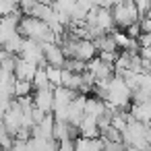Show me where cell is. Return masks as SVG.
I'll list each match as a JSON object with an SVG mask.
<instances>
[{"label": "cell", "instance_id": "6da1fadb", "mask_svg": "<svg viewBox=\"0 0 151 151\" xmlns=\"http://www.w3.org/2000/svg\"><path fill=\"white\" fill-rule=\"evenodd\" d=\"M112 17H114L116 29H120V31H126L130 25H134V23L141 21V15H139L134 2H130V0H126V2L114 6L112 9Z\"/></svg>", "mask_w": 151, "mask_h": 151}, {"label": "cell", "instance_id": "7a4b0ae2", "mask_svg": "<svg viewBox=\"0 0 151 151\" xmlns=\"http://www.w3.org/2000/svg\"><path fill=\"white\" fill-rule=\"evenodd\" d=\"M44 58H46V66H54V68H62L66 62V56H64L60 44H46L44 46Z\"/></svg>", "mask_w": 151, "mask_h": 151}, {"label": "cell", "instance_id": "3957f363", "mask_svg": "<svg viewBox=\"0 0 151 151\" xmlns=\"http://www.w3.org/2000/svg\"><path fill=\"white\" fill-rule=\"evenodd\" d=\"M95 27H99L104 33H112L116 29V23H114V17H112V9H106V6H97L95 9V21H93Z\"/></svg>", "mask_w": 151, "mask_h": 151}, {"label": "cell", "instance_id": "277c9868", "mask_svg": "<svg viewBox=\"0 0 151 151\" xmlns=\"http://www.w3.org/2000/svg\"><path fill=\"white\" fill-rule=\"evenodd\" d=\"M33 106L46 114L54 112V89H40L33 91Z\"/></svg>", "mask_w": 151, "mask_h": 151}, {"label": "cell", "instance_id": "5b68a950", "mask_svg": "<svg viewBox=\"0 0 151 151\" xmlns=\"http://www.w3.org/2000/svg\"><path fill=\"white\" fill-rule=\"evenodd\" d=\"M37 70H40V66H37L35 62L23 60V58L19 56V60H17V68H15V77H17V81H31V83H33Z\"/></svg>", "mask_w": 151, "mask_h": 151}, {"label": "cell", "instance_id": "8992f818", "mask_svg": "<svg viewBox=\"0 0 151 151\" xmlns=\"http://www.w3.org/2000/svg\"><path fill=\"white\" fill-rule=\"evenodd\" d=\"M108 112V104L99 97H95L93 93L87 95V101H85V116L93 118V120H99L104 114Z\"/></svg>", "mask_w": 151, "mask_h": 151}, {"label": "cell", "instance_id": "52a82bcc", "mask_svg": "<svg viewBox=\"0 0 151 151\" xmlns=\"http://www.w3.org/2000/svg\"><path fill=\"white\" fill-rule=\"evenodd\" d=\"M77 97H79L77 91H73V89H68V87H56V89H54V110H58V108H68Z\"/></svg>", "mask_w": 151, "mask_h": 151}, {"label": "cell", "instance_id": "ba28073f", "mask_svg": "<svg viewBox=\"0 0 151 151\" xmlns=\"http://www.w3.org/2000/svg\"><path fill=\"white\" fill-rule=\"evenodd\" d=\"M99 134H101V130H99L97 120L85 116L81 126H79V137H83V139H99Z\"/></svg>", "mask_w": 151, "mask_h": 151}, {"label": "cell", "instance_id": "9c48e42d", "mask_svg": "<svg viewBox=\"0 0 151 151\" xmlns=\"http://www.w3.org/2000/svg\"><path fill=\"white\" fill-rule=\"evenodd\" d=\"M75 151H104V141L101 139H83V137H79L75 141Z\"/></svg>", "mask_w": 151, "mask_h": 151}, {"label": "cell", "instance_id": "30bf717a", "mask_svg": "<svg viewBox=\"0 0 151 151\" xmlns=\"http://www.w3.org/2000/svg\"><path fill=\"white\" fill-rule=\"evenodd\" d=\"M33 89H35V91H40V89H54L52 83H50V79H48L46 68H42V66H40V70H37L35 79H33Z\"/></svg>", "mask_w": 151, "mask_h": 151}, {"label": "cell", "instance_id": "8fae6325", "mask_svg": "<svg viewBox=\"0 0 151 151\" xmlns=\"http://www.w3.org/2000/svg\"><path fill=\"white\" fill-rule=\"evenodd\" d=\"M33 83L31 81H17L15 83V99L19 97H27V95H33Z\"/></svg>", "mask_w": 151, "mask_h": 151}, {"label": "cell", "instance_id": "7c38bea8", "mask_svg": "<svg viewBox=\"0 0 151 151\" xmlns=\"http://www.w3.org/2000/svg\"><path fill=\"white\" fill-rule=\"evenodd\" d=\"M46 73H48V79L52 83V87H62V68H54V66H46Z\"/></svg>", "mask_w": 151, "mask_h": 151}, {"label": "cell", "instance_id": "4fadbf2b", "mask_svg": "<svg viewBox=\"0 0 151 151\" xmlns=\"http://www.w3.org/2000/svg\"><path fill=\"white\" fill-rule=\"evenodd\" d=\"M97 58H99L104 64H108V66H116V62H118V58H120V52H99Z\"/></svg>", "mask_w": 151, "mask_h": 151}, {"label": "cell", "instance_id": "5bb4252c", "mask_svg": "<svg viewBox=\"0 0 151 151\" xmlns=\"http://www.w3.org/2000/svg\"><path fill=\"white\" fill-rule=\"evenodd\" d=\"M4 132H6V128H4V122H2V120H0V137H2Z\"/></svg>", "mask_w": 151, "mask_h": 151}]
</instances>
